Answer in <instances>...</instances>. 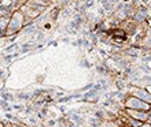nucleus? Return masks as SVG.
<instances>
[{"instance_id":"f257e3e1","label":"nucleus","mask_w":151,"mask_h":127,"mask_svg":"<svg viewBox=\"0 0 151 127\" xmlns=\"http://www.w3.org/2000/svg\"><path fill=\"white\" fill-rule=\"evenodd\" d=\"M0 75H1V71H0Z\"/></svg>"}]
</instances>
